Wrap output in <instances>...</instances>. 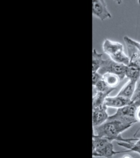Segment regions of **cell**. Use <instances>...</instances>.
I'll return each mask as SVG.
<instances>
[{
	"mask_svg": "<svg viewBox=\"0 0 140 158\" xmlns=\"http://www.w3.org/2000/svg\"><path fill=\"white\" fill-rule=\"evenodd\" d=\"M128 52L130 62L140 66V42L126 36L124 37Z\"/></svg>",
	"mask_w": 140,
	"mask_h": 158,
	"instance_id": "6",
	"label": "cell"
},
{
	"mask_svg": "<svg viewBox=\"0 0 140 158\" xmlns=\"http://www.w3.org/2000/svg\"><path fill=\"white\" fill-rule=\"evenodd\" d=\"M108 96H109L108 94L98 92L93 96V108L106 106L105 100Z\"/></svg>",
	"mask_w": 140,
	"mask_h": 158,
	"instance_id": "13",
	"label": "cell"
},
{
	"mask_svg": "<svg viewBox=\"0 0 140 158\" xmlns=\"http://www.w3.org/2000/svg\"><path fill=\"white\" fill-rule=\"evenodd\" d=\"M133 126L116 119L108 118V120L102 125L93 128V133L98 136L103 137L111 141L129 142L131 141H137L135 138H124L121 136L123 132L127 130Z\"/></svg>",
	"mask_w": 140,
	"mask_h": 158,
	"instance_id": "1",
	"label": "cell"
},
{
	"mask_svg": "<svg viewBox=\"0 0 140 158\" xmlns=\"http://www.w3.org/2000/svg\"><path fill=\"white\" fill-rule=\"evenodd\" d=\"M102 48L104 53L113 61L125 65L129 64V57L125 53L122 44L106 39L103 41Z\"/></svg>",
	"mask_w": 140,
	"mask_h": 158,
	"instance_id": "3",
	"label": "cell"
},
{
	"mask_svg": "<svg viewBox=\"0 0 140 158\" xmlns=\"http://www.w3.org/2000/svg\"><path fill=\"white\" fill-rule=\"evenodd\" d=\"M128 152V151L117 152L114 151L112 141L107 138L98 136L93 133V156L112 158L117 154Z\"/></svg>",
	"mask_w": 140,
	"mask_h": 158,
	"instance_id": "2",
	"label": "cell"
},
{
	"mask_svg": "<svg viewBox=\"0 0 140 158\" xmlns=\"http://www.w3.org/2000/svg\"><path fill=\"white\" fill-rule=\"evenodd\" d=\"M93 86L95 87V89H96V91L98 92H101V93L108 94H110L112 92L114 91V89H112L108 86L102 79L98 82L95 85Z\"/></svg>",
	"mask_w": 140,
	"mask_h": 158,
	"instance_id": "16",
	"label": "cell"
},
{
	"mask_svg": "<svg viewBox=\"0 0 140 158\" xmlns=\"http://www.w3.org/2000/svg\"><path fill=\"white\" fill-rule=\"evenodd\" d=\"M102 54L98 53L95 49L93 51V73L98 72L103 62Z\"/></svg>",
	"mask_w": 140,
	"mask_h": 158,
	"instance_id": "14",
	"label": "cell"
},
{
	"mask_svg": "<svg viewBox=\"0 0 140 158\" xmlns=\"http://www.w3.org/2000/svg\"><path fill=\"white\" fill-rule=\"evenodd\" d=\"M136 85L137 82L128 80V81L118 92L117 95L132 101V98L136 89Z\"/></svg>",
	"mask_w": 140,
	"mask_h": 158,
	"instance_id": "11",
	"label": "cell"
},
{
	"mask_svg": "<svg viewBox=\"0 0 140 158\" xmlns=\"http://www.w3.org/2000/svg\"><path fill=\"white\" fill-rule=\"evenodd\" d=\"M126 65L114 62L110 58L103 59L98 73L102 76L107 73L116 74L120 77L122 81L126 77Z\"/></svg>",
	"mask_w": 140,
	"mask_h": 158,
	"instance_id": "5",
	"label": "cell"
},
{
	"mask_svg": "<svg viewBox=\"0 0 140 158\" xmlns=\"http://www.w3.org/2000/svg\"><path fill=\"white\" fill-rule=\"evenodd\" d=\"M137 141L135 143H132L131 142H118L117 144L122 147L127 149L128 152H134L139 153L140 152V138L138 139Z\"/></svg>",
	"mask_w": 140,
	"mask_h": 158,
	"instance_id": "15",
	"label": "cell"
},
{
	"mask_svg": "<svg viewBox=\"0 0 140 158\" xmlns=\"http://www.w3.org/2000/svg\"><path fill=\"white\" fill-rule=\"evenodd\" d=\"M93 15L102 21L112 17L106 2L103 0H94L93 1Z\"/></svg>",
	"mask_w": 140,
	"mask_h": 158,
	"instance_id": "7",
	"label": "cell"
},
{
	"mask_svg": "<svg viewBox=\"0 0 140 158\" xmlns=\"http://www.w3.org/2000/svg\"><path fill=\"white\" fill-rule=\"evenodd\" d=\"M109 116L106 106L93 108V127L102 125L108 120Z\"/></svg>",
	"mask_w": 140,
	"mask_h": 158,
	"instance_id": "8",
	"label": "cell"
},
{
	"mask_svg": "<svg viewBox=\"0 0 140 158\" xmlns=\"http://www.w3.org/2000/svg\"><path fill=\"white\" fill-rule=\"evenodd\" d=\"M102 79V76L98 72L93 73V86L95 85Z\"/></svg>",
	"mask_w": 140,
	"mask_h": 158,
	"instance_id": "18",
	"label": "cell"
},
{
	"mask_svg": "<svg viewBox=\"0 0 140 158\" xmlns=\"http://www.w3.org/2000/svg\"><path fill=\"white\" fill-rule=\"evenodd\" d=\"M132 103V101L123 97L117 95L116 96H108L105 100V104L107 108H121Z\"/></svg>",
	"mask_w": 140,
	"mask_h": 158,
	"instance_id": "9",
	"label": "cell"
},
{
	"mask_svg": "<svg viewBox=\"0 0 140 158\" xmlns=\"http://www.w3.org/2000/svg\"><path fill=\"white\" fill-rule=\"evenodd\" d=\"M126 77L129 80L138 82L140 79V66L135 63L130 62L126 66Z\"/></svg>",
	"mask_w": 140,
	"mask_h": 158,
	"instance_id": "10",
	"label": "cell"
},
{
	"mask_svg": "<svg viewBox=\"0 0 140 158\" xmlns=\"http://www.w3.org/2000/svg\"><path fill=\"white\" fill-rule=\"evenodd\" d=\"M132 103L138 108L140 106V84L132 98Z\"/></svg>",
	"mask_w": 140,
	"mask_h": 158,
	"instance_id": "17",
	"label": "cell"
},
{
	"mask_svg": "<svg viewBox=\"0 0 140 158\" xmlns=\"http://www.w3.org/2000/svg\"><path fill=\"white\" fill-rule=\"evenodd\" d=\"M122 158H133L132 156L129 155H126V156H123V157Z\"/></svg>",
	"mask_w": 140,
	"mask_h": 158,
	"instance_id": "20",
	"label": "cell"
},
{
	"mask_svg": "<svg viewBox=\"0 0 140 158\" xmlns=\"http://www.w3.org/2000/svg\"><path fill=\"white\" fill-rule=\"evenodd\" d=\"M138 154H140V153H138Z\"/></svg>",
	"mask_w": 140,
	"mask_h": 158,
	"instance_id": "21",
	"label": "cell"
},
{
	"mask_svg": "<svg viewBox=\"0 0 140 158\" xmlns=\"http://www.w3.org/2000/svg\"><path fill=\"white\" fill-rule=\"evenodd\" d=\"M102 80L108 86L114 89H116L121 81L120 77L118 75L110 73H107L102 75Z\"/></svg>",
	"mask_w": 140,
	"mask_h": 158,
	"instance_id": "12",
	"label": "cell"
},
{
	"mask_svg": "<svg viewBox=\"0 0 140 158\" xmlns=\"http://www.w3.org/2000/svg\"><path fill=\"white\" fill-rule=\"evenodd\" d=\"M136 109L137 107L132 103L126 106L118 109L116 113L109 116V118L133 125L138 122L135 116Z\"/></svg>",
	"mask_w": 140,
	"mask_h": 158,
	"instance_id": "4",
	"label": "cell"
},
{
	"mask_svg": "<svg viewBox=\"0 0 140 158\" xmlns=\"http://www.w3.org/2000/svg\"><path fill=\"white\" fill-rule=\"evenodd\" d=\"M136 119L138 122L140 123V106L137 108L136 111Z\"/></svg>",
	"mask_w": 140,
	"mask_h": 158,
	"instance_id": "19",
	"label": "cell"
}]
</instances>
